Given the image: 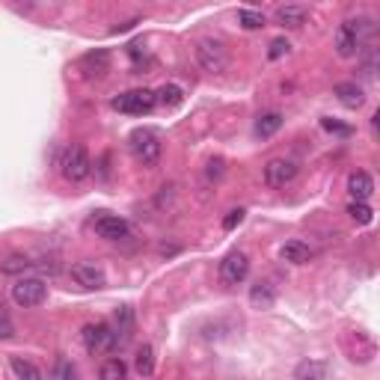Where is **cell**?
Here are the masks:
<instances>
[{"mask_svg": "<svg viewBox=\"0 0 380 380\" xmlns=\"http://www.w3.org/2000/svg\"><path fill=\"white\" fill-rule=\"evenodd\" d=\"M128 149H131V155L137 158L143 167H158V161H161V137H158L152 128H137V131L128 137Z\"/></svg>", "mask_w": 380, "mask_h": 380, "instance_id": "obj_3", "label": "cell"}, {"mask_svg": "<svg viewBox=\"0 0 380 380\" xmlns=\"http://www.w3.org/2000/svg\"><path fill=\"white\" fill-rule=\"evenodd\" d=\"M155 98H158V104H164V107H178V104L184 102V89L178 86V84H164L155 93Z\"/></svg>", "mask_w": 380, "mask_h": 380, "instance_id": "obj_21", "label": "cell"}, {"mask_svg": "<svg viewBox=\"0 0 380 380\" xmlns=\"http://www.w3.org/2000/svg\"><path fill=\"white\" fill-rule=\"evenodd\" d=\"M348 214H351L359 226H368L374 220V211H372V205L368 202H351L348 205Z\"/></svg>", "mask_w": 380, "mask_h": 380, "instance_id": "obj_28", "label": "cell"}, {"mask_svg": "<svg viewBox=\"0 0 380 380\" xmlns=\"http://www.w3.org/2000/svg\"><path fill=\"white\" fill-rule=\"evenodd\" d=\"M158 104L155 98V89H131V93H122L113 98V107L119 113H128V116H143V113H152Z\"/></svg>", "mask_w": 380, "mask_h": 380, "instance_id": "obj_7", "label": "cell"}, {"mask_svg": "<svg viewBox=\"0 0 380 380\" xmlns=\"http://www.w3.org/2000/svg\"><path fill=\"white\" fill-rule=\"evenodd\" d=\"M279 258L283 262H292V265H306L312 258V247L303 244V241H285L279 247Z\"/></svg>", "mask_w": 380, "mask_h": 380, "instance_id": "obj_18", "label": "cell"}, {"mask_svg": "<svg viewBox=\"0 0 380 380\" xmlns=\"http://www.w3.org/2000/svg\"><path fill=\"white\" fill-rule=\"evenodd\" d=\"M368 30H372V24H368L365 18H348V21H342L336 30V54L345 57V59L359 54Z\"/></svg>", "mask_w": 380, "mask_h": 380, "instance_id": "obj_1", "label": "cell"}, {"mask_svg": "<svg viewBox=\"0 0 380 380\" xmlns=\"http://www.w3.org/2000/svg\"><path fill=\"white\" fill-rule=\"evenodd\" d=\"M193 57H196V66L208 75H223L229 68V51L220 39H199Z\"/></svg>", "mask_w": 380, "mask_h": 380, "instance_id": "obj_2", "label": "cell"}, {"mask_svg": "<svg viewBox=\"0 0 380 380\" xmlns=\"http://www.w3.org/2000/svg\"><path fill=\"white\" fill-rule=\"evenodd\" d=\"M244 214H247L244 208H232V211L223 217V229H226V232H232L235 226H241V223H244Z\"/></svg>", "mask_w": 380, "mask_h": 380, "instance_id": "obj_30", "label": "cell"}, {"mask_svg": "<svg viewBox=\"0 0 380 380\" xmlns=\"http://www.w3.org/2000/svg\"><path fill=\"white\" fill-rule=\"evenodd\" d=\"M63 377H66V380H75V368L66 365V368H63Z\"/></svg>", "mask_w": 380, "mask_h": 380, "instance_id": "obj_34", "label": "cell"}, {"mask_svg": "<svg viewBox=\"0 0 380 380\" xmlns=\"http://www.w3.org/2000/svg\"><path fill=\"white\" fill-rule=\"evenodd\" d=\"M12 336V324H9V318L0 312V339H9Z\"/></svg>", "mask_w": 380, "mask_h": 380, "instance_id": "obj_33", "label": "cell"}, {"mask_svg": "<svg viewBox=\"0 0 380 380\" xmlns=\"http://www.w3.org/2000/svg\"><path fill=\"white\" fill-rule=\"evenodd\" d=\"M300 173V167L297 161H292V158H274V161H267L265 164V184L267 187H274V190H283L285 184H292L294 178Z\"/></svg>", "mask_w": 380, "mask_h": 380, "instance_id": "obj_8", "label": "cell"}, {"mask_svg": "<svg viewBox=\"0 0 380 380\" xmlns=\"http://www.w3.org/2000/svg\"><path fill=\"white\" fill-rule=\"evenodd\" d=\"M247 274H249V258H247V253H241V249L229 253L223 262H220V271H217L223 285H241L247 279Z\"/></svg>", "mask_w": 380, "mask_h": 380, "instance_id": "obj_10", "label": "cell"}, {"mask_svg": "<svg viewBox=\"0 0 380 380\" xmlns=\"http://www.w3.org/2000/svg\"><path fill=\"white\" fill-rule=\"evenodd\" d=\"M238 21L244 30H262L265 27V15L256 12V9H238Z\"/></svg>", "mask_w": 380, "mask_h": 380, "instance_id": "obj_27", "label": "cell"}, {"mask_svg": "<svg viewBox=\"0 0 380 380\" xmlns=\"http://www.w3.org/2000/svg\"><path fill=\"white\" fill-rule=\"evenodd\" d=\"M333 95H336L348 110H359V107L365 104V89L359 86V84H354V81L336 84V86H333Z\"/></svg>", "mask_w": 380, "mask_h": 380, "instance_id": "obj_14", "label": "cell"}, {"mask_svg": "<svg viewBox=\"0 0 380 380\" xmlns=\"http://www.w3.org/2000/svg\"><path fill=\"white\" fill-rule=\"evenodd\" d=\"M98 377H102V380H125L128 377V365L119 357H113V359H107V363H102Z\"/></svg>", "mask_w": 380, "mask_h": 380, "instance_id": "obj_25", "label": "cell"}, {"mask_svg": "<svg viewBox=\"0 0 380 380\" xmlns=\"http://www.w3.org/2000/svg\"><path fill=\"white\" fill-rule=\"evenodd\" d=\"M134 330V309L131 306H119L116 309V339H128Z\"/></svg>", "mask_w": 380, "mask_h": 380, "instance_id": "obj_22", "label": "cell"}, {"mask_svg": "<svg viewBox=\"0 0 380 380\" xmlns=\"http://www.w3.org/2000/svg\"><path fill=\"white\" fill-rule=\"evenodd\" d=\"M321 125H324V131H333V134H342V137L351 134V128L342 125V122H336V119H321Z\"/></svg>", "mask_w": 380, "mask_h": 380, "instance_id": "obj_32", "label": "cell"}, {"mask_svg": "<svg viewBox=\"0 0 380 380\" xmlns=\"http://www.w3.org/2000/svg\"><path fill=\"white\" fill-rule=\"evenodd\" d=\"M68 274L81 288H89V292H95V288H104L107 285V274L104 267H98L95 262H75L68 267Z\"/></svg>", "mask_w": 380, "mask_h": 380, "instance_id": "obj_12", "label": "cell"}, {"mask_svg": "<svg viewBox=\"0 0 380 380\" xmlns=\"http://www.w3.org/2000/svg\"><path fill=\"white\" fill-rule=\"evenodd\" d=\"M306 18H309V9L300 6V3H285V6L276 9V21L288 30H300L306 24Z\"/></svg>", "mask_w": 380, "mask_h": 380, "instance_id": "obj_16", "label": "cell"}, {"mask_svg": "<svg viewBox=\"0 0 380 380\" xmlns=\"http://www.w3.org/2000/svg\"><path fill=\"white\" fill-rule=\"evenodd\" d=\"M77 68L84 72V77H104L110 72V51H104V48H95V51L84 54L81 59H77Z\"/></svg>", "mask_w": 380, "mask_h": 380, "instance_id": "obj_13", "label": "cell"}, {"mask_svg": "<svg viewBox=\"0 0 380 380\" xmlns=\"http://www.w3.org/2000/svg\"><path fill=\"white\" fill-rule=\"evenodd\" d=\"M12 300H15V306H21V309L42 306L45 300H48V285H45V279H39V276H21V279H15V285H12Z\"/></svg>", "mask_w": 380, "mask_h": 380, "instance_id": "obj_6", "label": "cell"}, {"mask_svg": "<svg viewBox=\"0 0 380 380\" xmlns=\"http://www.w3.org/2000/svg\"><path fill=\"white\" fill-rule=\"evenodd\" d=\"M59 169H63V178H66V182L81 184L84 178H89V173H93V161H89V152H86L81 143L68 146L66 155H63V161H59Z\"/></svg>", "mask_w": 380, "mask_h": 380, "instance_id": "obj_4", "label": "cell"}, {"mask_svg": "<svg viewBox=\"0 0 380 380\" xmlns=\"http://www.w3.org/2000/svg\"><path fill=\"white\" fill-rule=\"evenodd\" d=\"M342 345H345L348 359L357 365H368V363H374V357H377V342L365 333V330H351V333H345Z\"/></svg>", "mask_w": 380, "mask_h": 380, "instance_id": "obj_5", "label": "cell"}, {"mask_svg": "<svg viewBox=\"0 0 380 380\" xmlns=\"http://www.w3.org/2000/svg\"><path fill=\"white\" fill-rule=\"evenodd\" d=\"M279 128H283V116L279 113H265V116H258V122H256V134L267 140V137H274Z\"/></svg>", "mask_w": 380, "mask_h": 380, "instance_id": "obj_24", "label": "cell"}, {"mask_svg": "<svg viewBox=\"0 0 380 380\" xmlns=\"http://www.w3.org/2000/svg\"><path fill=\"white\" fill-rule=\"evenodd\" d=\"M249 303H253V309H271L276 303V288L271 283H258L249 288Z\"/></svg>", "mask_w": 380, "mask_h": 380, "instance_id": "obj_19", "label": "cell"}, {"mask_svg": "<svg viewBox=\"0 0 380 380\" xmlns=\"http://www.w3.org/2000/svg\"><path fill=\"white\" fill-rule=\"evenodd\" d=\"M81 339H84V348L89 354H110L116 348V333L110 330L107 324H86L84 327V333H81Z\"/></svg>", "mask_w": 380, "mask_h": 380, "instance_id": "obj_9", "label": "cell"}, {"mask_svg": "<svg viewBox=\"0 0 380 380\" xmlns=\"http://www.w3.org/2000/svg\"><path fill=\"white\" fill-rule=\"evenodd\" d=\"M294 380H330V365L324 359H303L294 368Z\"/></svg>", "mask_w": 380, "mask_h": 380, "instance_id": "obj_17", "label": "cell"}, {"mask_svg": "<svg viewBox=\"0 0 380 380\" xmlns=\"http://www.w3.org/2000/svg\"><path fill=\"white\" fill-rule=\"evenodd\" d=\"M3 274H27V271H36V262H30L27 256H9L3 265H0Z\"/></svg>", "mask_w": 380, "mask_h": 380, "instance_id": "obj_26", "label": "cell"}, {"mask_svg": "<svg viewBox=\"0 0 380 380\" xmlns=\"http://www.w3.org/2000/svg\"><path fill=\"white\" fill-rule=\"evenodd\" d=\"M134 368H137V374H140V377H152V374H155V348H152V345L137 348Z\"/></svg>", "mask_w": 380, "mask_h": 380, "instance_id": "obj_20", "label": "cell"}, {"mask_svg": "<svg viewBox=\"0 0 380 380\" xmlns=\"http://www.w3.org/2000/svg\"><path fill=\"white\" fill-rule=\"evenodd\" d=\"M359 51H363V75L372 81V77L377 75V48L365 45V48H359Z\"/></svg>", "mask_w": 380, "mask_h": 380, "instance_id": "obj_29", "label": "cell"}, {"mask_svg": "<svg viewBox=\"0 0 380 380\" xmlns=\"http://www.w3.org/2000/svg\"><path fill=\"white\" fill-rule=\"evenodd\" d=\"M93 229L98 238H104V241H125L128 235H131V223H128L125 217H116V214H98L93 220Z\"/></svg>", "mask_w": 380, "mask_h": 380, "instance_id": "obj_11", "label": "cell"}, {"mask_svg": "<svg viewBox=\"0 0 380 380\" xmlns=\"http://www.w3.org/2000/svg\"><path fill=\"white\" fill-rule=\"evenodd\" d=\"M288 48H292V45H288V39H274V42H271V51H267V57H271V59H279V57H285V54H288Z\"/></svg>", "mask_w": 380, "mask_h": 380, "instance_id": "obj_31", "label": "cell"}, {"mask_svg": "<svg viewBox=\"0 0 380 380\" xmlns=\"http://www.w3.org/2000/svg\"><path fill=\"white\" fill-rule=\"evenodd\" d=\"M9 365H12V372H15V377L18 380H42V372L30 363V359H24V357H12L9 359Z\"/></svg>", "mask_w": 380, "mask_h": 380, "instance_id": "obj_23", "label": "cell"}, {"mask_svg": "<svg viewBox=\"0 0 380 380\" xmlns=\"http://www.w3.org/2000/svg\"><path fill=\"white\" fill-rule=\"evenodd\" d=\"M348 190H351L354 202H365V199L374 193V178L368 175L365 169H357V173L348 175Z\"/></svg>", "mask_w": 380, "mask_h": 380, "instance_id": "obj_15", "label": "cell"}]
</instances>
